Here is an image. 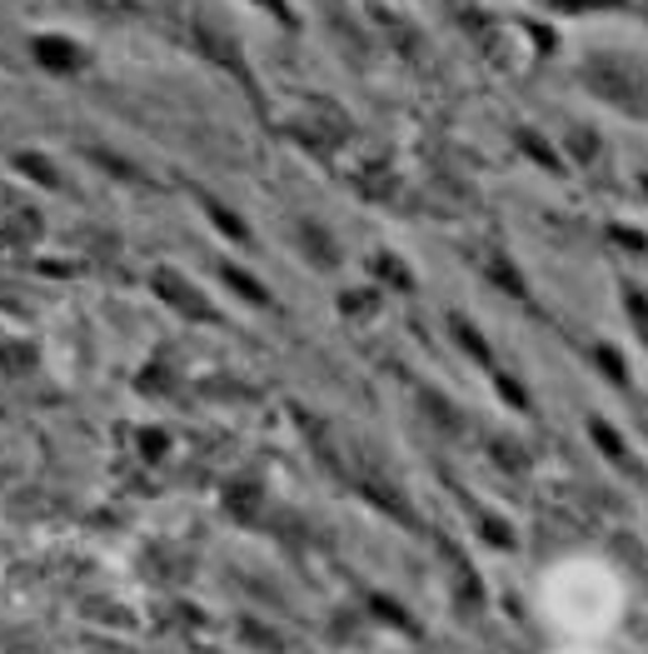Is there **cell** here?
<instances>
[{"instance_id": "30bf717a", "label": "cell", "mask_w": 648, "mask_h": 654, "mask_svg": "<svg viewBox=\"0 0 648 654\" xmlns=\"http://www.w3.org/2000/svg\"><path fill=\"white\" fill-rule=\"evenodd\" d=\"M524 145H529V151L539 155V160H544V165H549V170H554V151H549V145H539V141H534V135H524Z\"/></svg>"}, {"instance_id": "7a4b0ae2", "label": "cell", "mask_w": 648, "mask_h": 654, "mask_svg": "<svg viewBox=\"0 0 648 654\" xmlns=\"http://www.w3.org/2000/svg\"><path fill=\"white\" fill-rule=\"evenodd\" d=\"M155 285H160V295H165V300H175L180 310H190V315H200V320H215V310H210L205 300L194 295V285H185L175 270H160V275H155Z\"/></svg>"}, {"instance_id": "ba28073f", "label": "cell", "mask_w": 648, "mask_h": 654, "mask_svg": "<svg viewBox=\"0 0 648 654\" xmlns=\"http://www.w3.org/2000/svg\"><path fill=\"white\" fill-rule=\"evenodd\" d=\"M205 206H210V215H215V220H220V225H225V230H230V235H245V225H239V220H235V215H230V210H225V206H215V200H205Z\"/></svg>"}, {"instance_id": "3957f363", "label": "cell", "mask_w": 648, "mask_h": 654, "mask_svg": "<svg viewBox=\"0 0 648 654\" xmlns=\"http://www.w3.org/2000/svg\"><path fill=\"white\" fill-rule=\"evenodd\" d=\"M200 45H205L210 55H215L220 66H230L239 80H245V60H239V45H235V35H220V31H215V21H200Z\"/></svg>"}, {"instance_id": "52a82bcc", "label": "cell", "mask_w": 648, "mask_h": 654, "mask_svg": "<svg viewBox=\"0 0 648 654\" xmlns=\"http://www.w3.org/2000/svg\"><path fill=\"white\" fill-rule=\"evenodd\" d=\"M594 435H599V440H604V450H608V455H614V459H624V440H618V435H614V430H608V425H604V420H594Z\"/></svg>"}, {"instance_id": "8fae6325", "label": "cell", "mask_w": 648, "mask_h": 654, "mask_svg": "<svg viewBox=\"0 0 648 654\" xmlns=\"http://www.w3.org/2000/svg\"><path fill=\"white\" fill-rule=\"evenodd\" d=\"M259 5H265V11H275L284 25H290V11H284V0H259Z\"/></svg>"}, {"instance_id": "9c48e42d", "label": "cell", "mask_w": 648, "mask_h": 654, "mask_svg": "<svg viewBox=\"0 0 648 654\" xmlns=\"http://www.w3.org/2000/svg\"><path fill=\"white\" fill-rule=\"evenodd\" d=\"M559 11H594V5H624V0H554Z\"/></svg>"}, {"instance_id": "8992f818", "label": "cell", "mask_w": 648, "mask_h": 654, "mask_svg": "<svg viewBox=\"0 0 648 654\" xmlns=\"http://www.w3.org/2000/svg\"><path fill=\"white\" fill-rule=\"evenodd\" d=\"M379 275H389V280H394V285H404V290H410V270H404V265L400 261H394V255H379Z\"/></svg>"}, {"instance_id": "6da1fadb", "label": "cell", "mask_w": 648, "mask_h": 654, "mask_svg": "<svg viewBox=\"0 0 648 654\" xmlns=\"http://www.w3.org/2000/svg\"><path fill=\"white\" fill-rule=\"evenodd\" d=\"M583 76H589V86H599L614 106H634L638 110V70L628 76L624 60H594V66H583Z\"/></svg>"}, {"instance_id": "277c9868", "label": "cell", "mask_w": 648, "mask_h": 654, "mask_svg": "<svg viewBox=\"0 0 648 654\" xmlns=\"http://www.w3.org/2000/svg\"><path fill=\"white\" fill-rule=\"evenodd\" d=\"M35 55H41V66H51V70H70V66L80 60L76 45H70V41H55V35H41V41H35Z\"/></svg>"}, {"instance_id": "5b68a950", "label": "cell", "mask_w": 648, "mask_h": 654, "mask_svg": "<svg viewBox=\"0 0 648 654\" xmlns=\"http://www.w3.org/2000/svg\"><path fill=\"white\" fill-rule=\"evenodd\" d=\"M225 280L235 285V290L245 295V300H259V306L270 300V295H265V285H259V280H249V275H245V270H235V265H225Z\"/></svg>"}]
</instances>
